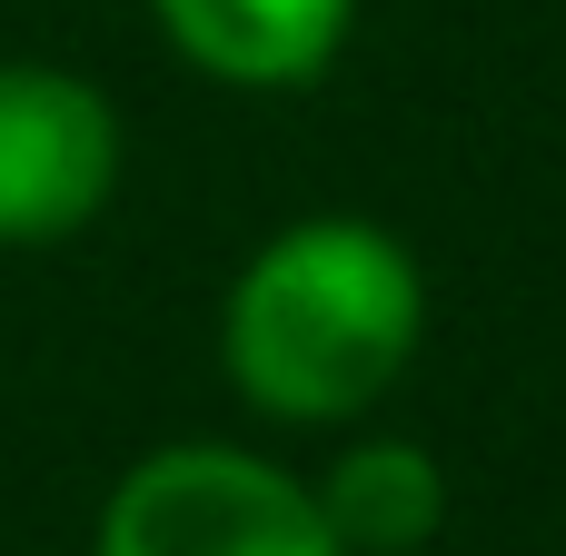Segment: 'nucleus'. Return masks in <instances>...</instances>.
Instances as JSON below:
<instances>
[{
	"instance_id": "1",
	"label": "nucleus",
	"mask_w": 566,
	"mask_h": 556,
	"mask_svg": "<svg viewBox=\"0 0 566 556\" xmlns=\"http://www.w3.org/2000/svg\"><path fill=\"white\" fill-rule=\"evenodd\" d=\"M428 338V269L388 219L318 209L249 249L219 308L229 388L279 428H348L368 418Z\"/></svg>"
},
{
	"instance_id": "2",
	"label": "nucleus",
	"mask_w": 566,
	"mask_h": 556,
	"mask_svg": "<svg viewBox=\"0 0 566 556\" xmlns=\"http://www.w3.org/2000/svg\"><path fill=\"white\" fill-rule=\"evenodd\" d=\"M90 556H348V547L328 537L318 487L289 478L279 458L179 438V448H149L109 487Z\"/></svg>"
},
{
	"instance_id": "3",
	"label": "nucleus",
	"mask_w": 566,
	"mask_h": 556,
	"mask_svg": "<svg viewBox=\"0 0 566 556\" xmlns=\"http://www.w3.org/2000/svg\"><path fill=\"white\" fill-rule=\"evenodd\" d=\"M119 189V109L60 60H0V249L80 239Z\"/></svg>"
},
{
	"instance_id": "4",
	"label": "nucleus",
	"mask_w": 566,
	"mask_h": 556,
	"mask_svg": "<svg viewBox=\"0 0 566 556\" xmlns=\"http://www.w3.org/2000/svg\"><path fill=\"white\" fill-rule=\"evenodd\" d=\"M169 50L219 90H308L358 30V0H149Z\"/></svg>"
},
{
	"instance_id": "5",
	"label": "nucleus",
	"mask_w": 566,
	"mask_h": 556,
	"mask_svg": "<svg viewBox=\"0 0 566 556\" xmlns=\"http://www.w3.org/2000/svg\"><path fill=\"white\" fill-rule=\"evenodd\" d=\"M318 517L348 556H418L448 527V468L418 438H358L318 478Z\"/></svg>"
}]
</instances>
